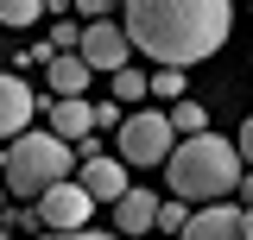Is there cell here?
<instances>
[{"label":"cell","mask_w":253,"mask_h":240,"mask_svg":"<svg viewBox=\"0 0 253 240\" xmlns=\"http://www.w3.org/2000/svg\"><path fill=\"white\" fill-rule=\"evenodd\" d=\"M126 6V44L146 51L165 70H190V63L215 57L234 32V0H121Z\"/></svg>","instance_id":"1"},{"label":"cell","mask_w":253,"mask_h":240,"mask_svg":"<svg viewBox=\"0 0 253 240\" xmlns=\"http://www.w3.org/2000/svg\"><path fill=\"white\" fill-rule=\"evenodd\" d=\"M158 171L171 183V196H184V202H228L247 177L241 146H228L221 133H190L184 146H171V158Z\"/></svg>","instance_id":"2"},{"label":"cell","mask_w":253,"mask_h":240,"mask_svg":"<svg viewBox=\"0 0 253 240\" xmlns=\"http://www.w3.org/2000/svg\"><path fill=\"white\" fill-rule=\"evenodd\" d=\"M76 171V152H70V139H57V133H19V139H6V196L13 202H38L51 183H63Z\"/></svg>","instance_id":"3"},{"label":"cell","mask_w":253,"mask_h":240,"mask_svg":"<svg viewBox=\"0 0 253 240\" xmlns=\"http://www.w3.org/2000/svg\"><path fill=\"white\" fill-rule=\"evenodd\" d=\"M114 133H121V158H126V164H139V171L165 164V158H171V146H177V126H171V114H152V108L126 114Z\"/></svg>","instance_id":"4"},{"label":"cell","mask_w":253,"mask_h":240,"mask_svg":"<svg viewBox=\"0 0 253 240\" xmlns=\"http://www.w3.org/2000/svg\"><path fill=\"white\" fill-rule=\"evenodd\" d=\"M38 221H44V234H76V228L95 221V196L76 177H63V183H51L38 196Z\"/></svg>","instance_id":"5"},{"label":"cell","mask_w":253,"mask_h":240,"mask_svg":"<svg viewBox=\"0 0 253 240\" xmlns=\"http://www.w3.org/2000/svg\"><path fill=\"white\" fill-rule=\"evenodd\" d=\"M83 63L89 70H126V32L114 19H89L83 26Z\"/></svg>","instance_id":"6"},{"label":"cell","mask_w":253,"mask_h":240,"mask_svg":"<svg viewBox=\"0 0 253 240\" xmlns=\"http://www.w3.org/2000/svg\"><path fill=\"white\" fill-rule=\"evenodd\" d=\"M32 114H38V101H32L26 76H6V70H0V146H6V139H19Z\"/></svg>","instance_id":"7"},{"label":"cell","mask_w":253,"mask_h":240,"mask_svg":"<svg viewBox=\"0 0 253 240\" xmlns=\"http://www.w3.org/2000/svg\"><path fill=\"white\" fill-rule=\"evenodd\" d=\"M152 221H158V196H152V190H126V196H114V234H121V240L152 234Z\"/></svg>","instance_id":"8"},{"label":"cell","mask_w":253,"mask_h":240,"mask_svg":"<svg viewBox=\"0 0 253 240\" xmlns=\"http://www.w3.org/2000/svg\"><path fill=\"white\" fill-rule=\"evenodd\" d=\"M177 240H247V228H241V209L234 202H209L203 215H190V228Z\"/></svg>","instance_id":"9"},{"label":"cell","mask_w":253,"mask_h":240,"mask_svg":"<svg viewBox=\"0 0 253 240\" xmlns=\"http://www.w3.org/2000/svg\"><path fill=\"white\" fill-rule=\"evenodd\" d=\"M76 183L89 190L95 202H114V196H126V190H133V183H126V158H89Z\"/></svg>","instance_id":"10"},{"label":"cell","mask_w":253,"mask_h":240,"mask_svg":"<svg viewBox=\"0 0 253 240\" xmlns=\"http://www.w3.org/2000/svg\"><path fill=\"white\" fill-rule=\"evenodd\" d=\"M51 133H57V139H70V146H83V139L95 133V108L83 101V95H63L57 108H51Z\"/></svg>","instance_id":"11"},{"label":"cell","mask_w":253,"mask_h":240,"mask_svg":"<svg viewBox=\"0 0 253 240\" xmlns=\"http://www.w3.org/2000/svg\"><path fill=\"white\" fill-rule=\"evenodd\" d=\"M89 89V63H83V51H57L51 57V95H83Z\"/></svg>","instance_id":"12"},{"label":"cell","mask_w":253,"mask_h":240,"mask_svg":"<svg viewBox=\"0 0 253 240\" xmlns=\"http://www.w3.org/2000/svg\"><path fill=\"white\" fill-rule=\"evenodd\" d=\"M0 221H6L13 234H26V240H38V234H44V221H38V202H13V209H0Z\"/></svg>","instance_id":"13"},{"label":"cell","mask_w":253,"mask_h":240,"mask_svg":"<svg viewBox=\"0 0 253 240\" xmlns=\"http://www.w3.org/2000/svg\"><path fill=\"white\" fill-rule=\"evenodd\" d=\"M44 19V0H0V26H38Z\"/></svg>","instance_id":"14"},{"label":"cell","mask_w":253,"mask_h":240,"mask_svg":"<svg viewBox=\"0 0 253 240\" xmlns=\"http://www.w3.org/2000/svg\"><path fill=\"white\" fill-rule=\"evenodd\" d=\"M146 95H152L146 70H114V101H146Z\"/></svg>","instance_id":"15"},{"label":"cell","mask_w":253,"mask_h":240,"mask_svg":"<svg viewBox=\"0 0 253 240\" xmlns=\"http://www.w3.org/2000/svg\"><path fill=\"white\" fill-rule=\"evenodd\" d=\"M171 126H177V133H209V108H203V101H177V108H171Z\"/></svg>","instance_id":"16"},{"label":"cell","mask_w":253,"mask_h":240,"mask_svg":"<svg viewBox=\"0 0 253 240\" xmlns=\"http://www.w3.org/2000/svg\"><path fill=\"white\" fill-rule=\"evenodd\" d=\"M152 228H158V234H184V228H190V202H184V196L158 202V221H152Z\"/></svg>","instance_id":"17"},{"label":"cell","mask_w":253,"mask_h":240,"mask_svg":"<svg viewBox=\"0 0 253 240\" xmlns=\"http://www.w3.org/2000/svg\"><path fill=\"white\" fill-rule=\"evenodd\" d=\"M152 95H165V101H184V70H158V76H152Z\"/></svg>","instance_id":"18"},{"label":"cell","mask_w":253,"mask_h":240,"mask_svg":"<svg viewBox=\"0 0 253 240\" xmlns=\"http://www.w3.org/2000/svg\"><path fill=\"white\" fill-rule=\"evenodd\" d=\"M51 51H83V32L70 26V19H57L51 26Z\"/></svg>","instance_id":"19"},{"label":"cell","mask_w":253,"mask_h":240,"mask_svg":"<svg viewBox=\"0 0 253 240\" xmlns=\"http://www.w3.org/2000/svg\"><path fill=\"white\" fill-rule=\"evenodd\" d=\"M51 57H57V51H51V38H44V44H32L26 57H19V70H26V63H32V70H38V63H44V70H51Z\"/></svg>","instance_id":"20"},{"label":"cell","mask_w":253,"mask_h":240,"mask_svg":"<svg viewBox=\"0 0 253 240\" xmlns=\"http://www.w3.org/2000/svg\"><path fill=\"white\" fill-rule=\"evenodd\" d=\"M234 146H241V164H247V171H253V114L241 120V139H234Z\"/></svg>","instance_id":"21"},{"label":"cell","mask_w":253,"mask_h":240,"mask_svg":"<svg viewBox=\"0 0 253 240\" xmlns=\"http://www.w3.org/2000/svg\"><path fill=\"white\" fill-rule=\"evenodd\" d=\"M70 6H76V13H89V19H101V13H114L121 0H70Z\"/></svg>","instance_id":"22"},{"label":"cell","mask_w":253,"mask_h":240,"mask_svg":"<svg viewBox=\"0 0 253 240\" xmlns=\"http://www.w3.org/2000/svg\"><path fill=\"white\" fill-rule=\"evenodd\" d=\"M38 240H121V234H95V228H76V234H38Z\"/></svg>","instance_id":"23"},{"label":"cell","mask_w":253,"mask_h":240,"mask_svg":"<svg viewBox=\"0 0 253 240\" xmlns=\"http://www.w3.org/2000/svg\"><path fill=\"white\" fill-rule=\"evenodd\" d=\"M241 228H247V240H253V202H247V209H241Z\"/></svg>","instance_id":"24"},{"label":"cell","mask_w":253,"mask_h":240,"mask_svg":"<svg viewBox=\"0 0 253 240\" xmlns=\"http://www.w3.org/2000/svg\"><path fill=\"white\" fill-rule=\"evenodd\" d=\"M241 196H247V202H253V171H247V177H241Z\"/></svg>","instance_id":"25"},{"label":"cell","mask_w":253,"mask_h":240,"mask_svg":"<svg viewBox=\"0 0 253 240\" xmlns=\"http://www.w3.org/2000/svg\"><path fill=\"white\" fill-rule=\"evenodd\" d=\"M0 177H6V146H0Z\"/></svg>","instance_id":"26"},{"label":"cell","mask_w":253,"mask_h":240,"mask_svg":"<svg viewBox=\"0 0 253 240\" xmlns=\"http://www.w3.org/2000/svg\"><path fill=\"white\" fill-rule=\"evenodd\" d=\"M0 209H6V183H0Z\"/></svg>","instance_id":"27"},{"label":"cell","mask_w":253,"mask_h":240,"mask_svg":"<svg viewBox=\"0 0 253 240\" xmlns=\"http://www.w3.org/2000/svg\"><path fill=\"white\" fill-rule=\"evenodd\" d=\"M0 240H13V234H6V228H0Z\"/></svg>","instance_id":"28"}]
</instances>
